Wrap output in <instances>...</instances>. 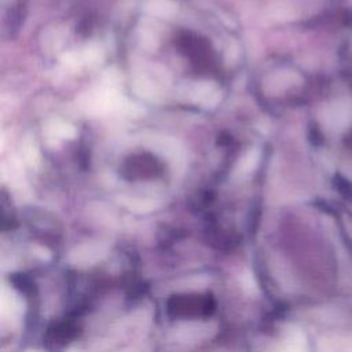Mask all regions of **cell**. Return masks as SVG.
I'll return each instance as SVG.
<instances>
[{"instance_id": "cell-4", "label": "cell", "mask_w": 352, "mask_h": 352, "mask_svg": "<svg viewBox=\"0 0 352 352\" xmlns=\"http://www.w3.org/2000/svg\"><path fill=\"white\" fill-rule=\"evenodd\" d=\"M213 201V192L209 190H202V191H197L191 199H190V206L194 210H202L205 209L208 205H210V202Z\"/></svg>"}, {"instance_id": "cell-1", "label": "cell", "mask_w": 352, "mask_h": 352, "mask_svg": "<svg viewBox=\"0 0 352 352\" xmlns=\"http://www.w3.org/2000/svg\"><path fill=\"white\" fill-rule=\"evenodd\" d=\"M168 311L173 318L201 319L212 315L214 301L208 294L183 293L168 300Z\"/></svg>"}, {"instance_id": "cell-2", "label": "cell", "mask_w": 352, "mask_h": 352, "mask_svg": "<svg viewBox=\"0 0 352 352\" xmlns=\"http://www.w3.org/2000/svg\"><path fill=\"white\" fill-rule=\"evenodd\" d=\"M26 15V0H14L4 15V32L7 38H14L23 25Z\"/></svg>"}, {"instance_id": "cell-3", "label": "cell", "mask_w": 352, "mask_h": 352, "mask_svg": "<svg viewBox=\"0 0 352 352\" xmlns=\"http://www.w3.org/2000/svg\"><path fill=\"white\" fill-rule=\"evenodd\" d=\"M160 168L161 166L155 161V158L147 157V155H138V157H132L125 162L124 172H129L131 173L129 177L148 176V175H154L155 170H160Z\"/></svg>"}]
</instances>
